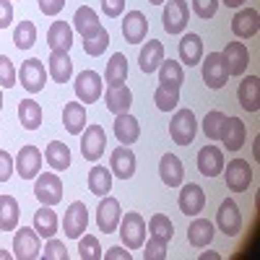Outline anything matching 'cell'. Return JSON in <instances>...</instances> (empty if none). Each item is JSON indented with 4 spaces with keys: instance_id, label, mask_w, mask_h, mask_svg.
<instances>
[{
    "instance_id": "52a82bcc",
    "label": "cell",
    "mask_w": 260,
    "mask_h": 260,
    "mask_svg": "<svg viewBox=\"0 0 260 260\" xmlns=\"http://www.w3.org/2000/svg\"><path fill=\"white\" fill-rule=\"evenodd\" d=\"M18 81H21V86H24L29 94H39L42 89H45V83H47V71H45V65H42V60L29 57V60L21 62Z\"/></svg>"
},
{
    "instance_id": "db71d44e",
    "label": "cell",
    "mask_w": 260,
    "mask_h": 260,
    "mask_svg": "<svg viewBox=\"0 0 260 260\" xmlns=\"http://www.w3.org/2000/svg\"><path fill=\"white\" fill-rule=\"evenodd\" d=\"M11 24H13V3L0 0V29H8Z\"/></svg>"
},
{
    "instance_id": "4316f807",
    "label": "cell",
    "mask_w": 260,
    "mask_h": 260,
    "mask_svg": "<svg viewBox=\"0 0 260 260\" xmlns=\"http://www.w3.org/2000/svg\"><path fill=\"white\" fill-rule=\"evenodd\" d=\"M115 136H117V141L122 146H133L141 138V122L130 112L115 115Z\"/></svg>"
},
{
    "instance_id": "e575fe53",
    "label": "cell",
    "mask_w": 260,
    "mask_h": 260,
    "mask_svg": "<svg viewBox=\"0 0 260 260\" xmlns=\"http://www.w3.org/2000/svg\"><path fill=\"white\" fill-rule=\"evenodd\" d=\"M34 229H37L39 237H45V240L55 237V232H57V213L52 211V206H42L34 213Z\"/></svg>"
},
{
    "instance_id": "f546056e",
    "label": "cell",
    "mask_w": 260,
    "mask_h": 260,
    "mask_svg": "<svg viewBox=\"0 0 260 260\" xmlns=\"http://www.w3.org/2000/svg\"><path fill=\"white\" fill-rule=\"evenodd\" d=\"M47 45H50V50L71 52V47H73V26L65 24V21H52L50 31H47Z\"/></svg>"
},
{
    "instance_id": "e0dca14e",
    "label": "cell",
    "mask_w": 260,
    "mask_h": 260,
    "mask_svg": "<svg viewBox=\"0 0 260 260\" xmlns=\"http://www.w3.org/2000/svg\"><path fill=\"white\" fill-rule=\"evenodd\" d=\"M219 141L229 148V151H240L247 141V127L240 117H224L221 122V133H219Z\"/></svg>"
},
{
    "instance_id": "f6af8a7d",
    "label": "cell",
    "mask_w": 260,
    "mask_h": 260,
    "mask_svg": "<svg viewBox=\"0 0 260 260\" xmlns=\"http://www.w3.org/2000/svg\"><path fill=\"white\" fill-rule=\"evenodd\" d=\"M107 47H110V31H107V29H102V31H99L96 37H91V39H83V52L91 55V57L104 55Z\"/></svg>"
},
{
    "instance_id": "681fc988",
    "label": "cell",
    "mask_w": 260,
    "mask_h": 260,
    "mask_svg": "<svg viewBox=\"0 0 260 260\" xmlns=\"http://www.w3.org/2000/svg\"><path fill=\"white\" fill-rule=\"evenodd\" d=\"M192 11L198 18L208 21L216 16V11H219V0H192Z\"/></svg>"
},
{
    "instance_id": "9c48e42d",
    "label": "cell",
    "mask_w": 260,
    "mask_h": 260,
    "mask_svg": "<svg viewBox=\"0 0 260 260\" xmlns=\"http://www.w3.org/2000/svg\"><path fill=\"white\" fill-rule=\"evenodd\" d=\"M224 180L232 192H245L252 182V167L245 159H232L229 167L224 164Z\"/></svg>"
},
{
    "instance_id": "5bb4252c",
    "label": "cell",
    "mask_w": 260,
    "mask_h": 260,
    "mask_svg": "<svg viewBox=\"0 0 260 260\" xmlns=\"http://www.w3.org/2000/svg\"><path fill=\"white\" fill-rule=\"evenodd\" d=\"M13 164H16V172L21 175V180H34L42 172V151L37 146H21Z\"/></svg>"
},
{
    "instance_id": "11a10c76",
    "label": "cell",
    "mask_w": 260,
    "mask_h": 260,
    "mask_svg": "<svg viewBox=\"0 0 260 260\" xmlns=\"http://www.w3.org/2000/svg\"><path fill=\"white\" fill-rule=\"evenodd\" d=\"M104 260H133V252H130L127 247H110L104 252Z\"/></svg>"
},
{
    "instance_id": "94428289",
    "label": "cell",
    "mask_w": 260,
    "mask_h": 260,
    "mask_svg": "<svg viewBox=\"0 0 260 260\" xmlns=\"http://www.w3.org/2000/svg\"><path fill=\"white\" fill-rule=\"evenodd\" d=\"M0 112H3V94H0Z\"/></svg>"
},
{
    "instance_id": "91938a15",
    "label": "cell",
    "mask_w": 260,
    "mask_h": 260,
    "mask_svg": "<svg viewBox=\"0 0 260 260\" xmlns=\"http://www.w3.org/2000/svg\"><path fill=\"white\" fill-rule=\"evenodd\" d=\"M148 3H151V6H161V3H164V0H148Z\"/></svg>"
},
{
    "instance_id": "5b68a950",
    "label": "cell",
    "mask_w": 260,
    "mask_h": 260,
    "mask_svg": "<svg viewBox=\"0 0 260 260\" xmlns=\"http://www.w3.org/2000/svg\"><path fill=\"white\" fill-rule=\"evenodd\" d=\"M107 148V133L102 125H86L81 133V156L86 161H99Z\"/></svg>"
},
{
    "instance_id": "7c38bea8",
    "label": "cell",
    "mask_w": 260,
    "mask_h": 260,
    "mask_svg": "<svg viewBox=\"0 0 260 260\" xmlns=\"http://www.w3.org/2000/svg\"><path fill=\"white\" fill-rule=\"evenodd\" d=\"M221 57H224V68L229 76H245L247 65H250V52L245 47V42H229Z\"/></svg>"
},
{
    "instance_id": "f35d334b",
    "label": "cell",
    "mask_w": 260,
    "mask_h": 260,
    "mask_svg": "<svg viewBox=\"0 0 260 260\" xmlns=\"http://www.w3.org/2000/svg\"><path fill=\"white\" fill-rule=\"evenodd\" d=\"M18 120L26 130H37L42 125V107L34 99H21L18 102Z\"/></svg>"
},
{
    "instance_id": "60d3db41",
    "label": "cell",
    "mask_w": 260,
    "mask_h": 260,
    "mask_svg": "<svg viewBox=\"0 0 260 260\" xmlns=\"http://www.w3.org/2000/svg\"><path fill=\"white\" fill-rule=\"evenodd\" d=\"M37 42V26L31 21H21V24L13 29V45L18 50H31Z\"/></svg>"
},
{
    "instance_id": "9a60e30c",
    "label": "cell",
    "mask_w": 260,
    "mask_h": 260,
    "mask_svg": "<svg viewBox=\"0 0 260 260\" xmlns=\"http://www.w3.org/2000/svg\"><path fill=\"white\" fill-rule=\"evenodd\" d=\"M216 226H219L226 237H237L242 232V213L237 208V203L232 198H226L219 206V213H216Z\"/></svg>"
},
{
    "instance_id": "7dc6e473",
    "label": "cell",
    "mask_w": 260,
    "mask_h": 260,
    "mask_svg": "<svg viewBox=\"0 0 260 260\" xmlns=\"http://www.w3.org/2000/svg\"><path fill=\"white\" fill-rule=\"evenodd\" d=\"M18 81V73L13 68V60L8 55H0V89H13Z\"/></svg>"
},
{
    "instance_id": "ee69618b",
    "label": "cell",
    "mask_w": 260,
    "mask_h": 260,
    "mask_svg": "<svg viewBox=\"0 0 260 260\" xmlns=\"http://www.w3.org/2000/svg\"><path fill=\"white\" fill-rule=\"evenodd\" d=\"M224 112H219V110H211L206 117H203V133H206V138L208 141H219V133H221V122H224Z\"/></svg>"
},
{
    "instance_id": "816d5d0a",
    "label": "cell",
    "mask_w": 260,
    "mask_h": 260,
    "mask_svg": "<svg viewBox=\"0 0 260 260\" xmlns=\"http://www.w3.org/2000/svg\"><path fill=\"white\" fill-rule=\"evenodd\" d=\"M102 11L107 18H120L125 13V0H102Z\"/></svg>"
},
{
    "instance_id": "d590c367",
    "label": "cell",
    "mask_w": 260,
    "mask_h": 260,
    "mask_svg": "<svg viewBox=\"0 0 260 260\" xmlns=\"http://www.w3.org/2000/svg\"><path fill=\"white\" fill-rule=\"evenodd\" d=\"M211 240H213V224L208 219H195L187 226V242L192 247H206L211 245Z\"/></svg>"
},
{
    "instance_id": "6f0895ef",
    "label": "cell",
    "mask_w": 260,
    "mask_h": 260,
    "mask_svg": "<svg viewBox=\"0 0 260 260\" xmlns=\"http://www.w3.org/2000/svg\"><path fill=\"white\" fill-rule=\"evenodd\" d=\"M219 252H201V260H219Z\"/></svg>"
},
{
    "instance_id": "836d02e7",
    "label": "cell",
    "mask_w": 260,
    "mask_h": 260,
    "mask_svg": "<svg viewBox=\"0 0 260 260\" xmlns=\"http://www.w3.org/2000/svg\"><path fill=\"white\" fill-rule=\"evenodd\" d=\"M89 190L94 195H99V198L110 195V190H112V172L107 167H102V164L91 167L89 169Z\"/></svg>"
},
{
    "instance_id": "4fadbf2b",
    "label": "cell",
    "mask_w": 260,
    "mask_h": 260,
    "mask_svg": "<svg viewBox=\"0 0 260 260\" xmlns=\"http://www.w3.org/2000/svg\"><path fill=\"white\" fill-rule=\"evenodd\" d=\"M201 65H203V81H206L208 89H213V91L216 89H224V83L229 81V73L224 68L221 52H208V57L201 60Z\"/></svg>"
},
{
    "instance_id": "ffe728a7",
    "label": "cell",
    "mask_w": 260,
    "mask_h": 260,
    "mask_svg": "<svg viewBox=\"0 0 260 260\" xmlns=\"http://www.w3.org/2000/svg\"><path fill=\"white\" fill-rule=\"evenodd\" d=\"M102 29H104V26H102V21H99V16H96L94 8L81 6V8L76 11V16H73V31H78L81 39H91V37H96Z\"/></svg>"
},
{
    "instance_id": "f5cc1de1",
    "label": "cell",
    "mask_w": 260,
    "mask_h": 260,
    "mask_svg": "<svg viewBox=\"0 0 260 260\" xmlns=\"http://www.w3.org/2000/svg\"><path fill=\"white\" fill-rule=\"evenodd\" d=\"M37 3H39V11L45 16H57L65 8V0H37Z\"/></svg>"
},
{
    "instance_id": "8d00e7d4",
    "label": "cell",
    "mask_w": 260,
    "mask_h": 260,
    "mask_svg": "<svg viewBox=\"0 0 260 260\" xmlns=\"http://www.w3.org/2000/svg\"><path fill=\"white\" fill-rule=\"evenodd\" d=\"M159 83H167V86H175V89H180V86L185 83V68H182V62L177 60H167L159 65Z\"/></svg>"
},
{
    "instance_id": "3957f363",
    "label": "cell",
    "mask_w": 260,
    "mask_h": 260,
    "mask_svg": "<svg viewBox=\"0 0 260 260\" xmlns=\"http://www.w3.org/2000/svg\"><path fill=\"white\" fill-rule=\"evenodd\" d=\"M34 195L42 206H57L62 201V180L55 172H42L34 177Z\"/></svg>"
},
{
    "instance_id": "8992f818",
    "label": "cell",
    "mask_w": 260,
    "mask_h": 260,
    "mask_svg": "<svg viewBox=\"0 0 260 260\" xmlns=\"http://www.w3.org/2000/svg\"><path fill=\"white\" fill-rule=\"evenodd\" d=\"M42 242H39V234L34 226H16L13 234V257L18 260H34L39 257Z\"/></svg>"
},
{
    "instance_id": "ab89813d",
    "label": "cell",
    "mask_w": 260,
    "mask_h": 260,
    "mask_svg": "<svg viewBox=\"0 0 260 260\" xmlns=\"http://www.w3.org/2000/svg\"><path fill=\"white\" fill-rule=\"evenodd\" d=\"M154 104L159 107L161 112H172L180 104V89L167 86V83H159V89L154 91Z\"/></svg>"
},
{
    "instance_id": "6da1fadb",
    "label": "cell",
    "mask_w": 260,
    "mask_h": 260,
    "mask_svg": "<svg viewBox=\"0 0 260 260\" xmlns=\"http://www.w3.org/2000/svg\"><path fill=\"white\" fill-rule=\"evenodd\" d=\"M117 232H120V240L127 250H141L146 242V221L136 211H127L125 216H120Z\"/></svg>"
},
{
    "instance_id": "bcb514c9",
    "label": "cell",
    "mask_w": 260,
    "mask_h": 260,
    "mask_svg": "<svg viewBox=\"0 0 260 260\" xmlns=\"http://www.w3.org/2000/svg\"><path fill=\"white\" fill-rule=\"evenodd\" d=\"M143 260H167V240L154 237L143 242Z\"/></svg>"
},
{
    "instance_id": "8fae6325",
    "label": "cell",
    "mask_w": 260,
    "mask_h": 260,
    "mask_svg": "<svg viewBox=\"0 0 260 260\" xmlns=\"http://www.w3.org/2000/svg\"><path fill=\"white\" fill-rule=\"evenodd\" d=\"M120 216H122L120 201L117 198H110V195H104V198L99 201V206H96V226L104 234H112V232H117Z\"/></svg>"
},
{
    "instance_id": "d4e9b609",
    "label": "cell",
    "mask_w": 260,
    "mask_h": 260,
    "mask_svg": "<svg viewBox=\"0 0 260 260\" xmlns=\"http://www.w3.org/2000/svg\"><path fill=\"white\" fill-rule=\"evenodd\" d=\"M237 99H240L245 112H257L260 110V78L257 76H245L240 89H237Z\"/></svg>"
},
{
    "instance_id": "2e32d148",
    "label": "cell",
    "mask_w": 260,
    "mask_h": 260,
    "mask_svg": "<svg viewBox=\"0 0 260 260\" xmlns=\"http://www.w3.org/2000/svg\"><path fill=\"white\" fill-rule=\"evenodd\" d=\"M110 172L112 177H120V180H130L136 175V154L130 146H117L110 156Z\"/></svg>"
},
{
    "instance_id": "b9f144b4",
    "label": "cell",
    "mask_w": 260,
    "mask_h": 260,
    "mask_svg": "<svg viewBox=\"0 0 260 260\" xmlns=\"http://www.w3.org/2000/svg\"><path fill=\"white\" fill-rule=\"evenodd\" d=\"M78 257L81 260H102L104 252H102V245L94 234H81L78 237Z\"/></svg>"
},
{
    "instance_id": "1f68e13d",
    "label": "cell",
    "mask_w": 260,
    "mask_h": 260,
    "mask_svg": "<svg viewBox=\"0 0 260 260\" xmlns=\"http://www.w3.org/2000/svg\"><path fill=\"white\" fill-rule=\"evenodd\" d=\"M45 161H47L55 172H65V169L71 167V161H73L71 148L65 146V143H60V141L47 143V148H45Z\"/></svg>"
},
{
    "instance_id": "7a4b0ae2",
    "label": "cell",
    "mask_w": 260,
    "mask_h": 260,
    "mask_svg": "<svg viewBox=\"0 0 260 260\" xmlns=\"http://www.w3.org/2000/svg\"><path fill=\"white\" fill-rule=\"evenodd\" d=\"M195 133H198V117H195L192 110H180L175 112L169 122V136L177 146H190L195 141Z\"/></svg>"
},
{
    "instance_id": "f1b7e54d",
    "label": "cell",
    "mask_w": 260,
    "mask_h": 260,
    "mask_svg": "<svg viewBox=\"0 0 260 260\" xmlns=\"http://www.w3.org/2000/svg\"><path fill=\"white\" fill-rule=\"evenodd\" d=\"M47 65H50V76H52V81H55V83H68V81L73 78V60H71V55H68V52H62V50H52V52H50Z\"/></svg>"
},
{
    "instance_id": "680465c9",
    "label": "cell",
    "mask_w": 260,
    "mask_h": 260,
    "mask_svg": "<svg viewBox=\"0 0 260 260\" xmlns=\"http://www.w3.org/2000/svg\"><path fill=\"white\" fill-rule=\"evenodd\" d=\"M8 257H13L11 252H6V250H0V260H8Z\"/></svg>"
},
{
    "instance_id": "f907efd6",
    "label": "cell",
    "mask_w": 260,
    "mask_h": 260,
    "mask_svg": "<svg viewBox=\"0 0 260 260\" xmlns=\"http://www.w3.org/2000/svg\"><path fill=\"white\" fill-rule=\"evenodd\" d=\"M13 172H16L13 156L8 154V151H0V182H8Z\"/></svg>"
},
{
    "instance_id": "d6a6232c",
    "label": "cell",
    "mask_w": 260,
    "mask_h": 260,
    "mask_svg": "<svg viewBox=\"0 0 260 260\" xmlns=\"http://www.w3.org/2000/svg\"><path fill=\"white\" fill-rule=\"evenodd\" d=\"M18 213V201L13 195H0V232H16Z\"/></svg>"
},
{
    "instance_id": "c3c4849f",
    "label": "cell",
    "mask_w": 260,
    "mask_h": 260,
    "mask_svg": "<svg viewBox=\"0 0 260 260\" xmlns=\"http://www.w3.org/2000/svg\"><path fill=\"white\" fill-rule=\"evenodd\" d=\"M42 257L45 260H68V247H65L60 240H55V237H50L47 245L42 247Z\"/></svg>"
},
{
    "instance_id": "ba28073f",
    "label": "cell",
    "mask_w": 260,
    "mask_h": 260,
    "mask_svg": "<svg viewBox=\"0 0 260 260\" xmlns=\"http://www.w3.org/2000/svg\"><path fill=\"white\" fill-rule=\"evenodd\" d=\"M73 89H76V96L81 104H94L102 91H104V86H102V76L96 71H81L76 76V83H73Z\"/></svg>"
},
{
    "instance_id": "ac0fdd59",
    "label": "cell",
    "mask_w": 260,
    "mask_h": 260,
    "mask_svg": "<svg viewBox=\"0 0 260 260\" xmlns=\"http://www.w3.org/2000/svg\"><path fill=\"white\" fill-rule=\"evenodd\" d=\"M198 172L203 177H219L224 172V151L219 146H203L198 151Z\"/></svg>"
},
{
    "instance_id": "9f6ffc18",
    "label": "cell",
    "mask_w": 260,
    "mask_h": 260,
    "mask_svg": "<svg viewBox=\"0 0 260 260\" xmlns=\"http://www.w3.org/2000/svg\"><path fill=\"white\" fill-rule=\"evenodd\" d=\"M219 3H224L226 8H242L245 0H219Z\"/></svg>"
},
{
    "instance_id": "277c9868",
    "label": "cell",
    "mask_w": 260,
    "mask_h": 260,
    "mask_svg": "<svg viewBox=\"0 0 260 260\" xmlns=\"http://www.w3.org/2000/svg\"><path fill=\"white\" fill-rule=\"evenodd\" d=\"M164 11H161V24L167 34H182L187 29L190 21V8L187 0H164Z\"/></svg>"
},
{
    "instance_id": "484cf974",
    "label": "cell",
    "mask_w": 260,
    "mask_h": 260,
    "mask_svg": "<svg viewBox=\"0 0 260 260\" xmlns=\"http://www.w3.org/2000/svg\"><path fill=\"white\" fill-rule=\"evenodd\" d=\"M177 52H180V62L192 68V65H201L203 60V39L198 34H182L180 45H177Z\"/></svg>"
},
{
    "instance_id": "cb8c5ba5",
    "label": "cell",
    "mask_w": 260,
    "mask_h": 260,
    "mask_svg": "<svg viewBox=\"0 0 260 260\" xmlns=\"http://www.w3.org/2000/svg\"><path fill=\"white\" fill-rule=\"evenodd\" d=\"M161 62H164V42H159V39L146 42V45L141 47V52H138L141 71H143L146 76H148V73H156Z\"/></svg>"
},
{
    "instance_id": "603a6c76",
    "label": "cell",
    "mask_w": 260,
    "mask_h": 260,
    "mask_svg": "<svg viewBox=\"0 0 260 260\" xmlns=\"http://www.w3.org/2000/svg\"><path fill=\"white\" fill-rule=\"evenodd\" d=\"M159 177L167 187H180L185 180V167L177 154H164L159 161Z\"/></svg>"
},
{
    "instance_id": "4dcf8cb0",
    "label": "cell",
    "mask_w": 260,
    "mask_h": 260,
    "mask_svg": "<svg viewBox=\"0 0 260 260\" xmlns=\"http://www.w3.org/2000/svg\"><path fill=\"white\" fill-rule=\"evenodd\" d=\"M62 125L71 136H81L86 127V107L81 102H68L62 107Z\"/></svg>"
},
{
    "instance_id": "d6986e66",
    "label": "cell",
    "mask_w": 260,
    "mask_h": 260,
    "mask_svg": "<svg viewBox=\"0 0 260 260\" xmlns=\"http://www.w3.org/2000/svg\"><path fill=\"white\" fill-rule=\"evenodd\" d=\"M260 31V13L255 8H242L232 18V34L237 39H250Z\"/></svg>"
},
{
    "instance_id": "7402d4cb",
    "label": "cell",
    "mask_w": 260,
    "mask_h": 260,
    "mask_svg": "<svg viewBox=\"0 0 260 260\" xmlns=\"http://www.w3.org/2000/svg\"><path fill=\"white\" fill-rule=\"evenodd\" d=\"M146 31H148V18H146L141 11H130V13H125V21H122V37H125L127 45H143Z\"/></svg>"
},
{
    "instance_id": "30bf717a",
    "label": "cell",
    "mask_w": 260,
    "mask_h": 260,
    "mask_svg": "<svg viewBox=\"0 0 260 260\" xmlns=\"http://www.w3.org/2000/svg\"><path fill=\"white\" fill-rule=\"evenodd\" d=\"M86 226H89V208H86V203L76 201L68 211L62 213V232L68 240H78V237L86 232Z\"/></svg>"
},
{
    "instance_id": "83f0119b",
    "label": "cell",
    "mask_w": 260,
    "mask_h": 260,
    "mask_svg": "<svg viewBox=\"0 0 260 260\" xmlns=\"http://www.w3.org/2000/svg\"><path fill=\"white\" fill-rule=\"evenodd\" d=\"M104 102H107V110H110L112 115L130 112V104H133V91H130L125 83H120V86H107Z\"/></svg>"
},
{
    "instance_id": "7bdbcfd3",
    "label": "cell",
    "mask_w": 260,
    "mask_h": 260,
    "mask_svg": "<svg viewBox=\"0 0 260 260\" xmlns=\"http://www.w3.org/2000/svg\"><path fill=\"white\" fill-rule=\"evenodd\" d=\"M148 232L154 234V237H161V240H172L175 237V224H172V219L167 213H154L148 219Z\"/></svg>"
},
{
    "instance_id": "74e56055",
    "label": "cell",
    "mask_w": 260,
    "mask_h": 260,
    "mask_svg": "<svg viewBox=\"0 0 260 260\" xmlns=\"http://www.w3.org/2000/svg\"><path fill=\"white\" fill-rule=\"evenodd\" d=\"M125 78H127V57L122 52H115L104 68V81L110 86H120L125 83Z\"/></svg>"
},
{
    "instance_id": "44dd1931",
    "label": "cell",
    "mask_w": 260,
    "mask_h": 260,
    "mask_svg": "<svg viewBox=\"0 0 260 260\" xmlns=\"http://www.w3.org/2000/svg\"><path fill=\"white\" fill-rule=\"evenodd\" d=\"M177 203H180V211H182L185 216H198V213L203 211V206H206V192H203L201 185L187 182V185H182V190H180Z\"/></svg>"
}]
</instances>
